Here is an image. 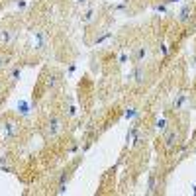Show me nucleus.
I'll return each instance as SVG.
<instances>
[{
	"instance_id": "8",
	"label": "nucleus",
	"mask_w": 196,
	"mask_h": 196,
	"mask_svg": "<svg viewBox=\"0 0 196 196\" xmlns=\"http://www.w3.org/2000/svg\"><path fill=\"white\" fill-rule=\"evenodd\" d=\"M149 190H151V192L155 190V177H151V178H149Z\"/></svg>"
},
{
	"instance_id": "1",
	"label": "nucleus",
	"mask_w": 196,
	"mask_h": 196,
	"mask_svg": "<svg viewBox=\"0 0 196 196\" xmlns=\"http://www.w3.org/2000/svg\"><path fill=\"white\" fill-rule=\"evenodd\" d=\"M177 131H169V134L165 135V147L167 149H173L174 147V143H177Z\"/></svg>"
},
{
	"instance_id": "14",
	"label": "nucleus",
	"mask_w": 196,
	"mask_h": 196,
	"mask_svg": "<svg viewBox=\"0 0 196 196\" xmlns=\"http://www.w3.org/2000/svg\"><path fill=\"white\" fill-rule=\"evenodd\" d=\"M169 2H178V0H169Z\"/></svg>"
},
{
	"instance_id": "6",
	"label": "nucleus",
	"mask_w": 196,
	"mask_h": 196,
	"mask_svg": "<svg viewBox=\"0 0 196 196\" xmlns=\"http://www.w3.org/2000/svg\"><path fill=\"white\" fill-rule=\"evenodd\" d=\"M18 77H20V69H14L12 75H10V81H18Z\"/></svg>"
},
{
	"instance_id": "3",
	"label": "nucleus",
	"mask_w": 196,
	"mask_h": 196,
	"mask_svg": "<svg viewBox=\"0 0 196 196\" xmlns=\"http://www.w3.org/2000/svg\"><path fill=\"white\" fill-rule=\"evenodd\" d=\"M190 12H192V6H184V8L181 10V14H178V16H181V22H186Z\"/></svg>"
},
{
	"instance_id": "5",
	"label": "nucleus",
	"mask_w": 196,
	"mask_h": 196,
	"mask_svg": "<svg viewBox=\"0 0 196 196\" xmlns=\"http://www.w3.org/2000/svg\"><path fill=\"white\" fill-rule=\"evenodd\" d=\"M145 47H139V49H137V53H135V59L137 61H141V59H143V57H145Z\"/></svg>"
},
{
	"instance_id": "12",
	"label": "nucleus",
	"mask_w": 196,
	"mask_h": 196,
	"mask_svg": "<svg viewBox=\"0 0 196 196\" xmlns=\"http://www.w3.org/2000/svg\"><path fill=\"white\" fill-rule=\"evenodd\" d=\"M90 20H92V10H88L86 16H84V22H90Z\"/></svg>"
},
{
	"instance_id": "11",
	"label": "nucleus",
	"mask_w": 196,
	"mask_h": 196,
	"mask_svg": "<svg viewBox=\"0 0 196 196\" xmlns=\"http://www.w3.org/2000/svg\"><path fill=\"white\" fill-rule=\"evenodd\" d=\"M55 78H57V77H49V81H47V84H49V86H55V84H57V81H55Z\"/></svg>"
},
{
	"instance_id": "10",
	"label": "nucleus",
	"mask_w": 196,
	"mask_h": 196,
	"mask_svg": "<svg viewBox=\"0 0 196 196\" xmlns=\"http://www.w3.org/2000/svg\"><path fill=\"white\" fill-rule=\"evenodd\" d=\"M0 39H2V41H8V39H10L8 31H2V34H0Z\"/></svg>"
},
{
	"instance_id": "13",
	"label": "nucleus",
	"mask_w": 196,
	"mask_h": 196,
	"mask_svg": "<svg viewBox=\"0 0 196 196\" xmlns=\"http://www.w3.org/2000/svg\"><path fill=\"white\" fill-rule=\"evenodd\" d=\"M6 61H8V57H4V55H0V69H2L4 65H6Z\"/></svg>"
},
{
	"instance_id": "2",
	"label": "nucleus",
	"mask_w": 196,
	"mask_h": 196,
	"mask_svg": "<svg viewBox=\"0 0 196 196\" xmlns=\"http://www.w3.org/2000/svg\"><path fill=\"white\" fill-rule=\"evenodd\" d=\"M130 77H135V81L137 82H143V77H145V71H143V67H137L135 69V73H134V75H130Z\"/></svg>"
},
{
	"instance_id": "4",
	"label": "nucleus",
	"mask_w": 196,
	"mask_h": 196,
	"mask_svg": "<svg viewBox=\"0 0 196 196\" xmlns=\"http://www.w3.org/2000/svg\"><path fill=\"white\" fill-rule=\"evenodd\" d=\"M18 110H20V112H22L24 116H28V114H30V110H28V104H26V102H18Z\"/></svg>"
},
{
	"instance_id": "9",
	"label": "nucleus",
	"mask_w": 196,
	"mask_h": 196,
	"mask_svg": "<svg viewBox=\"0 0 196 196\" xmlns=\"http://www.w3.org/2000/svg\"><path fill=\"white\" fill-rule=\"evenodd\" d=\"M165 126H167L165 120H159V122H157V128H159V130H165Z\"/></svg>"
},
{
	"instance_id": "7",
	"label": "nucleus",
	"mask_w": 196,
	"mask_h": 196,
	"mask_svg": "<svg viewBox=\"0 0 196 196\" xmlns=\"http://www.w3.org/2000/svg\"><path fill=\"white\" fill-rule=\"evenodd\" d=\"M137 116V112H135V108H130L128 112H126V118H135Z\"/></svg>"
}]
</instances>
